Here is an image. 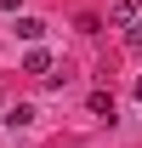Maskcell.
<instances>
[{
	"label": "cell",
	"instance_id": "6da1fadb",
	"mask_svg": "<svg viewBox=\"0 0 142 148\" xmlns=\"http://www.w3.org/2000/svg\"><path fill=\"white\" fill-rule=\"evenodd\" d=\"M142 17V0H114V12H108V29H131Z\"/></svg>",
	"mask_w": 142,
	"mask_h": 148
},
{
	"label": "cell",
	"instance_id": "7a4b0ae2",
	"mask_svg": "<svg viewBox=\"0 0 142 148\" xmlns=\"http://www.w3.org/2000/svg\"><path fill=\"white\" fill-rule=\"evenodd\" d=\"M51 69H57V63H51V51H40V46H34L29 57H23V74H40V80H46Z\"/></svg>",
	"mask_w": 142,
	"mask_h": 148
},
{
	"label": "cell",
	"instance_id": "3957f363",
	"mask_svg": "<svg viewBox=\"0 0 142 148\" xmlns=\"http://www.w3.org/2000/svg\"><path fill=\"white\" fill-rule=\"evenodd\" d=\"M6 125H12V131L34 125V103H12V108H6Z\"/></svg>",
	"mask_w": 142,
	"mask_h": 148
},
{
	"label": "cell",
	"instance_id": "277c9868",
	"mask_svg": "<svg viewBox=\"0 0 142 148\" xmlns=\"http://www.w3.org/2000/svg\"><path fill=\"white\" fill-rule=\"evenodd\" d=\"M97 120H114V91H91V103H85Z\"/></svg>",
	"mask_w": 142,
	"mask_h": 148
},
{
	"label": "cell",
	"instance_id": "5b68a950",
	"mask_svg": "<svg viewBox=\"0 0 142 148\" xmlns=\"http://www.w3.org/2000/svg\"><path fill=\"white\" fill-rule=\"evenodd\" d=\"M12 29H17V40H29V46H34V40L46 34V23H40V17H17Z\"/></svg>",
	"mask_w": 142,
	"mask_h": 148
},
{
	"label": "cell",
	"instance_id": "8992f818",
	"mask_svg": "<svg viewBox=\"0 0 142 148\" xmlns=\"http://www.w3.org/2000/svg\"><path fill=\"white\" fill-rule=\"evenodd\" d=\"M125 51H137V57H142V17L125 29Z\"/></svg>",
	"mask_w": 142,
	"mask_h": 148
},
{
	"label": "cell",
	"instance_id": "52a82bcc",
	"mask_svg": "<svg viewBox=\"0 0 142 148\" xmlns=\"http://www.w3.org/2000/svg\"><path fill=\"white\" fill-rule=\"evenodd\" d=\"M0 6H6V12H17V6H23V0H0Z\"/></svg>",
	"mask_w": 142,
	"mask_h": 148
},
{
	"label": "cell",
	"instance_id": "ba28073f",
	"mask_svg": "<svg viewBox=\"0 0 142 148\" xmlns=\"http://www.w3.org/2000/svg\"><path fill=\"white\" fill-rule=\"evenodd\" d=\"M137 103H142V74H137Z\"/></svg>",
	"mask_w": 142,
	"mask_h": 148
}]
</instances>
